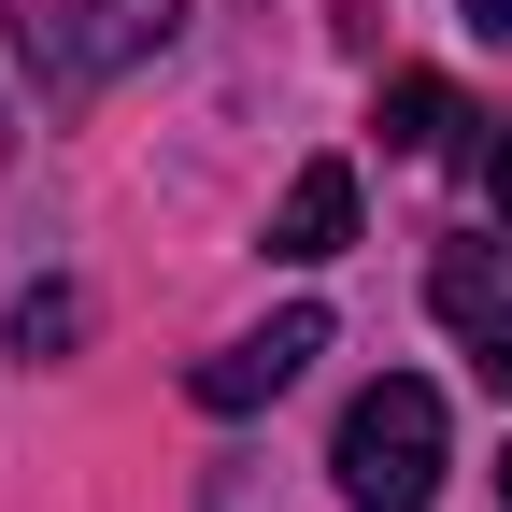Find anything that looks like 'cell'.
<instances>
[{"label": "cell", "instance_id": "9c48e42d", "mask_svg": "<svg viewBox=\"0 0 512 512\" xmlns=\"http://www.w3.org/2000/svg\"><path fill=\"white\" fill-rule=\"evenodd\" d=\"M484 185H498V228H512V128H498V157H484Z\"/></svg>", "mask_w": 512, "mask_h": 512}, {"label": "cell", "instance_id": "8fae6325", "mask_svg": "<svg viewBox=\"0 0 512 512\" xmlns=\"http://www.w3.org/2000/svg\"><path fill=\"white\" fill-rule=\"evenodd\" d=\"M498 498H512V456H498Z\"/></svg>", "mask_w": 512, "mask_h": 512}, {"label": "cell", "instance_id": "ba28073f", "mask_svg": "<svg viewBox=\"0 0 512 512\" xmlns=\"http://www.w3.org/2000/svg\"><path fill=\"white\" fill-rule=\"evenodd\" d=\"M470 370H484V384H512V299H484V313H470Z\"/></svg>", "mask_w": 512, "mask_h": 512}, {"label": "cell", "instance_id": "52a82bcc", "mask_svg": "<svg viewBox=\"0 0 512 512\" xmlns=\"http://www.w3.org/2000/svg\"><path fill=\"white\" fill-rule=\"evenodd\" d=\"M427 299H441V313H456V328H470V313L498 299V271H484V242H456V256H441V271H427Z\"/></svg>", "mask_w": 512, "mask_h": 512}, {"label": "cell", "instance_id": "30bf717a", "mask_svg": "<svg viewBox=\"0 0 512 512\" xmlns=\"http://www.w3.org/2000/svg\"><path fill=\"white\" fill-rule=\"evenodd\" d=\"M470 29H484V43H512V0H470Z\"/></svg>", "mask_w": 512, "mask_h": 512}, {"label": "cell", "instance_id": "8992f818", "mask_svg": "<svg viewBox=\"0 0 512 512\" xmlns=\"http://www.w3.org/2000/svg\"><path fill=\"white\" fill-rule=\"evenodd\" d=\"M72 328H86V313H72V285H29V299H15V328H0V342H15V356H57Z\"/></svg>", "mask_w": 512, "mask_h": 512}, {"label": "cell", "instance_id": "7a4b0ae2", "mask_svg": "<svg viewBox=\"0 0 512 512\" xmlns=\"http://www.w3.org/2000/svg\"><path fill=\"white\" fill-rule=\"evenodd\" d=\"M171 29H185V0H15V43H29V72H43L57 100L143 72Z\"/></svg>", "mask_w": 512, "mask_h": 512}, {"label": "cell", "instance_id": "5b68a950", "mask_svg": "<svg viewBox=\"0 0 512 512\" xmlns=\"http://www.w3.org/2000/svg\"><path fill=\"white\" fill-rule=\"evenodd\" d=\"M370 128H384V143H399V157H456V143H470L484 114H470L456 86H441V72H399V86H384V114H370Z\"/></svg>", "mask_w": 512, "mask_h": 512}, {"label": "cell", "instance_id": "6da1fadb", "mask_svg": "<svg viewBox=\"0 0 512 512\" xmlns=\"http://www.w3.org/2000/svg\"><path fill=\"white\" fill-rule=\"evenodd\" d=\"M328 470H342L356 512H427V498H441V384H413V370L356 384V413H342V441H328Z\"/></svg>", "mask_w": 512, "mask_h": 512}, {"label": "cell", "instance_id": "277c9868", "mask_svg": "<svg viewBox=\"0 0 512 512\" xmlns=\"http://www.w3.org/2000/svg\"><path fill=\"white\" fill-rule=\"evenodd\" d=\"M342 242H356V171L313 157L285 200H271V256H299V271H313V256H342Z\"/></svg>", "mask_w": 512, "mask_h": 512}, {"label": "cell", "instance_id": "3957f363", "mask_svg": "<svg viewBox=\"0 0 512 512\" xmlns=\"http://www.w3.org/2000/svg\"><path fill=\"white\" fill-rule=\"evenodd\" d=\"M313 356H328V313H271V328H242L228 356H200L185 384H200V413H256V399H285Z\"/></svg>", "mask_w": 512, "mask_h": 512}]
</instances>
